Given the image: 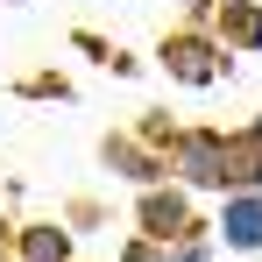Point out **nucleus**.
<instances>
[{
	"label": "nucleus",
	"mask_w": 262,
	"mask_h": 262,
	"mask_svg": "<svg viewBox=\"0 0 262 262\" xmlns=\"http://www.w3.org/2000/svg\"><path fill=\"white\" fill-rule=\"evenodd\" d=\"M227 241H241V248L262 241V199H241V206L227 213Z\"/></svg>",
	"instance_id": "obj_1"
}]
</instances>
